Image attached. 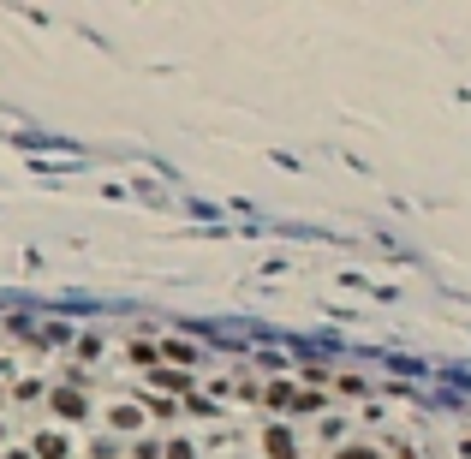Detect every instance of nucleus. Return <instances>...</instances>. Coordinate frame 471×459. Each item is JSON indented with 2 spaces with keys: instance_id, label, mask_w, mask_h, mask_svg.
Segmentation results:
<instances>
[{
  "instance_id": "f257e3e1",
  "label": "nucleus",
  "mask_w": 471,
  "mask_h": 459,
  "mask_svg": "<svg viewBox=\"0 0 471 459\" xmlns=\"http://www.w3.org/2000/svg\"><path fill=\"white\" fill-rule=\"evenodd\" d=\"M263 454L269 459H299V442H293L286 424H269V430H263Z\"/></svg>"
},
{
  "instance_id": "f03ea898",
  "label": "nucleus",
  "mask_w": 471,
  "mask_h": 459,
  "mask_svg": "<svg viewBox=\"0 0 471 459\" xmlns=\"http://www.w3.org/2000/svg\"><path fill=\"white\" fill-rule=\"evenodd\" d=\"M263 406H269V412H293V406H299V387L293 382H269L263 387Z\"/></svg>"
},
{
  "instance_id": "7ed1b4c3",
  "label": "nucleus",
  "mask_w": 471,
  "mask_h": 459,
  "mask_svg": "<svg viewBox=\"0 0 471 459\" xmlns=\"http://www.w3.org/2000/svg\"><path fill=\"white\" fill-rule=\"evenodd\" d=\"M36 459H66V435L43 430V435H36Z\"/></svg>"
},
{
  "instance_id": "20e7f679",
  "label": "nucleus",
  "mask_w": 471,
  "mask_h": 459,
  "mask_svg": "<svg viewBox=\"0 0 471 459\" xmlns=\"http://www.w3.org/2000/svg\"><path fill=\"white\" fill-rule=\"evenodd\" d=\"M161 359H168V364H191V359H197V346H191V340H161Z\"/></svg>"
},
{
  "instance_id": "39448f33",
  "label": "nucleus",
  "mask_w": 471,
  "mask_h": 459,
  "mask_svg": "<svg viewBox=\"0 0 471 459\" xmlns=\"http://www.w3.org/2000/svg\"><path fill=\"white\" fill-rule=\"evenodd\" d=\"M108 417H114V430H143V412H138V406H114Z\"/></svg>"
},
{
  "instance_id": "423d86ee",
  "label": "nucleus",
  "mask_w": 471,
  "mask_h": 459,
  "mask_svg": "<svg viewBox=\"0 0 471 459\" xmlns=\"http://www.w3.org/2000/svg\"><path fill=\"white\" fill-rule=\"evenodd\" d=\"M54 412L60 417H84V400H78V394H54Z\"/></svg>"
},
{
  "instance_id": "0eeeda50",
  "label": "nucleus",
  "mask_w": 471,
  "mask_h": 459,
  "mask_svg": "<svg viewBox=\"0 0 471 459\" xmlns=\"http://www.w3.org/2000/svg\"><path fill=\"white\" fill-rule=\"evenodd\" d=\"M131 364H149V370H156V364H161V352H156V346H143V340H138V346H131Z\"/></svg>"
},
{
  "instance_id": "6e6552de",
  "label": "nucleus",
  "mask_w": 471,
  "mask_h": 459,
  "mask_svg": "<svg viewBox=\"0 0 471 459\" xmlns=\"http://www.w3.org/2000/svg\"><path fill=\"white\" fill-rule=\"evenodd\" d=\"M131 459H168V447H156V442H138V447H131Z\"/></svg>"
},
{
  "instance_id": "1a4fd4ad",
  "label": "nucleus",
  "mask_w": 471,
  "mask_h": 459,
  "mask_svg": "<svg viewBox=\"0 0 471 459\" xmlns=\"http://www.w3.org/2000/svg\"><path fill=\"white\" fill-rule=\"evenodd\" d=\"M334 459H382V454H376V447H364V442H358V447H341V454H334Z\"/></svg>"
},
{
  "instance_id": "9d476101",
  "label": "nucleus",
  "mask_w": 471,
  "mask_h": 459,
  "mask_svg": "<svg viewBox=\"0 0 471 459\" xmlns=\"http://www.w3.org/2000/svg\"><path fill=\"white\" fill-rule=\"evenodd\" d=\"M168 459H197V454H191V442H168Z\"/></svg>"
},
{
  "instance_id": "9b49d317",
  "label": "nucleus",
  "mask_w": 471,
  "mask_h": 459,
  "mask_svg": "<svg viewBox=\"0 0 471 459\" xmlns=\"http://www.w3.org/2000/svg\"><path fill=\"white\" fill-rule=\"evenodd\" d=\"M0 459H30V454H0Z\"/></svg>"
}]
</instances>
